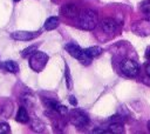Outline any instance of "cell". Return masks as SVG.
Returning <instances> with one entry per match:
<instances>
[{
	"label": "cell",
	"instance_id": "1",
	"mask_svg": "<svg viewBox=\"0 0 150 134\" xmlns=\"http://www.w3.org/2000/svg\"><path fill=\"white\" fill-rule=\"evenodd\" d=\"M79 27L84 31H93L98 25V14L94 9H83L79 13Z\"/></svg>",
	"mask_w": 150,
	"mask_h": 134
},
{
	"label": "cell",
	"instance_id": "2",
	"mask_svg": "<svg viewBox=\"0 0 150 134\" xmlns=\"http://www.w3.org/2000/svg\"><path fill=\"white\" fill-rule=\"evenodd\" d=\"M64 49L67 51V53H68L70 56H73V58H75V59L80 60V62H81L82 65H89V63H90L91 58H89V56L84 53V51H83L77 43H75V42H68V43H66Z\"/></svg>",
	"mask_w": 150,
	"mask_h": 134
},
{
	"label": "cell",
	"instance_id": "3",
	"mask_svg": "<svg viewBox=\"0 0 150 134\" xmlns=\"http://www.w3.org/2000/svg\"><path fill=\"white\" fill-rule=\"evenodd\" d=\"M48 59L49 58L46 53L40 52V51H35L29 58V67L34 72H41L46 67Z\"/></svg>",
	"mask_w": 150,
	"mask_h": 134
},
{
	"label": "cell",
	"instance_id": "4",
	"mask_svg": "<svg viewBox=\"0 0 150 134\" xmlns=\"http://www.w3.org/2000/svg\"><path fill=\"white\" fill-rule=\"evenodd\" d=\"M121 71L124 75L129 78H135L139 73V66L135 60L124 59L121 61Z\"/></svg>",
	"mask_w": 150,
	"mask_h": 134
},
{
	"label": "cell",
	"instance_id": "5",
	"mask_svg": "<svg viewBox=\"0 0 150 134\" xmlns=\"http://www.w3.org/2000/svg\"><path fill=\"white\" fill-rule=\"evenodd\" d=\"M69 119H70L71 125H74L75 127H79V128H83V127H87L89 125L88 115L86 113H83L82 110H79V109H73L69 113Z\"/></svg>",
	"mask_w": 150,
	"mask_h": 134
},
{
	"label": "cell",
	"instance_id": "6",
	"mask_svg": "<svg viewBox=\"0 0 150 134\" xmlns=\"http://www.w3.org/2000/svg\"><path fill=\"white\" fill-rule=\"evenodd\" d=\"M131 31L139 36L150 35V19H141L131 26Z\"/></svg>",
	"mask_w": 150,
	"mask_h": 134
},
{
	"label": "cell",
	"instance_id": "7",
	"mask_svg": "<svg viewBox=\"0 0 150 134\" xmlns=\"http://www.w3.org/2000/svg\"><path fill=\"white\" fill-rule=\"evenodd\" d=\"M100 26L102 28V31L107 34H114L116 33L117 28H118V24L115 19L112 18H104L101 22H100Z\"/></svg>",
	"mask_w": 150,
	"mask_h": 134
},
{
	"label": "cell",
	"instance_id": "8",
	"mask_svg": "<svg viewBox=\"0 0 150 134\" xmlns=\"http://www.w3.org/2000/svg\"><path fill=\"white\" fill-rule=\"evenodd\" d=\"M39 35V32H28V31H15L11 34V38L19 41H29Z\"/></svg>",
	"mask_w": 150,
	"mask_h": 134
},
{
	"label": "cell",
	"instance_id": "9",
	"mask_svg": "<svg viewBox=\"0 0 150 134\" xmlns=\"http://www.w3.org/2000/svg\"><path fill=\"white\" fill-rule=\"evenodd\" d=\"M79 7L75 5V4H66L61 7L60 9V14L63 15L64 18H76L79 15Z\"/></svg>",
	"mask_w": 150,
	"mask_h": 134
},
{
	"label": "cell",
	"instance_id": "10",
	"mask_svg": "<svg viewBox=\"0 0 150 134\" xmlns=\"http://www.w3.org/2000/svg\"><path fill=\"white\" fill-rule=\"evenodd\" d=\"M48 105H49L50 109L55 110V112H56V113H59L60 115H64V114H67V113H68V108H67L66 106H63V105L59 103L57 101H50V102H48Z\"/></svg>",
	"mask_w": 150,
	"mask_h": 134
},
{
	"label": "cell",
	"instance_id": "11",
	"mask_svg": "<svg viewBox=\"0 0 150 134\" xmlns=\"http://www.w3.org/2000/svg\"><path fill=\"white\" fill-rule=\"evenodd\" d=\"M16 121L18 122H21V123H26L29 121V115L27 113V109L25 107H19L18 109V113H16V116H15Z\"/></svg>",
	"mask_w": 150,
	"mask_h": 134
},
{
	"label": "cell",
	"instance_id": "12",
	"mask_svg": "<svg viewBox=\"0 0 150 134\" xmlns=\"http://www.w3.org/2000/svg\"><path fill=\"white\" fill-rule=\"evenodd\" d=\"M84 53L89 56V58H97V56H100L102 53H103V49L101 48V47H98V46H93V47H88V48H86L84 49Z\"/></svg>",
	"mask_w": 150,
	"mask_h": 134
},
{
	"label": "cell",
	"instance_id": "13",
	"mask_svg": "<svg viewBox=\"0 0 150 134\" xmlns=\"http://www.w3.org/2000/svg\"><path fill=\"white\" fill-rule=\"evenodd\" d=\"M59 18L57 16H50L48 18L46 21H45V29L46 31H52V29H55L57 26H59Z\"/></svg>",
	"mask_w": 150,
	"mask_h": 134
},
{
	"label": "cell",
	"instance_id": "14",
	"mask_svg": "<svg viewBox=\"0 0 150 134\" xmlns=\"http://www.w3.org/2000/svg\"><path fill=\"white\" fill-rule=\"evenodd\" d=\"M4 67L7 72L9 73H18L19 72V65L15 62V61H12V60H8V61H5L4 62Z\"/></svg>",
	"mask_w": 150,
	"mask_h": 134
},
{
	"label": "cell",
	"instance_id": "15",
	"mask_svg": "<svg viewBox=\"0 0 150 134\" xmlns=\"http://www.w3.org/2000/svg\"><path fill=\"white\" fill-rule=\"evenodd\" d=\"M109 133H116V134H121L124 133V126L121 122H112L111 125H109Z\"/></svg>",
	"mask_w": 150,
	"mask_h": 134
},
{
	"label": "cell",
	"instance_id": "16",
	"mask_svg": "<svg viewBox=\"0 0 150 134\" xmlns=\"http://www.w3.org/2000/svg\"><path fill=\"white\" fill-rule=\"evenodd\" d=\"M64 80H66V85H67L68 89H71L73 88V78H71V74H70V71H69V67L67 63L64 65Z\"/></svg>",
	"mask_w": 150,
	"mask_h": 134
},
{
	"label": "cell",
	"instance_id": "17",
	"mask_svg": "<svg viewBox=\"0 0 150 134\" xmlns=\"http://www.w3.org/2000/svg\"><path fill=\"white\" fill-rule=\"evenodd\" d=\"M32 128H33L35 132H42L43 128H45V125H43L40 120L34 119V120L32 121Z\"/></svg>",
	"mask_w": 150,
	"mask_h": 134
},
{
	"label": "cell",
	"instance_id": "18",
	"mask_svg": "<svg viewBox=\"0 0 150 134\" xmlns=\"http://www.w3.org/2000/svg\"><path fill=\"white\" fill-rule=\"evenodd\" d=\"M139 8H141V11H142L144 14H146V15H150V0L143 1V2L141 4Z\"/></svg>",
	"mask_w": 150,
	"mask_h": 134
},
{
	"label": "cell",
	"instance_id": "19",
	"mask_svg": "<svg viewBox=\"0 0 150 134\" xmlns=\"http://www.w3.org/2000/svg\"><path fill=\"white\" fill-rule=\"evenodd\" d=\"M35 51H36V46H29V47L25 48V49L21 52V56H22V58H27L28 55H32Z\"/></svg>",
	"mask_w": 150,
	"mask_h": 134
},
{
	"label": "cell",
	"instance_id": "20",
	"mask_svg": "<svg viewBox=\"0 0 150 134\" xmlns=\"http://www.w3.org/2000/svg\"><path fill=\"white\" fill-rule=\"evenodd\" d=\"M11 128L9 125L6 122H0V134H5V133H9Z\"/></svg>",
	"mask_w": 150,
	"mask_h": 134
},
{
	"label": "cell",
	"instance_id": "21",
	"mask_svg": "<svg viewBox=\"0 0 150 134\" xmlns=\"http://www.w3.org/2000/svg\"><path fill=\"white\" fill-rule=\"evenodd\" d=\"M69 102H70L73 106H76V105H77V100H76V98L73 96V95L69 96Z\"/></svg>",
	"mask_w": 150,
	"mask_h": 134
},
{
	"label": "cell",
	"instance_id": "22",
	"mask_svg": "<svg viewBox=\"0 0 150 134\" xmlns=\"http://www.w3.org/2000/svg\"><path fill=\"white\" fill-rule=\"evenodd\" d=\"M145 58L150 61V46H148L146 49H145Z\"/></svg>",
	"mask_w": 150,
	"mask_h": 134
},
{
	"label": "cell",
	"instance_id": "23",
	"mask_svg": "<svg viewBox=\"0 0 150 134\" xmlns=\"http://www.w3.org/2000/svg\"><path fill=\"white\" fill-rule=\"evenodd\" d=\"M144 67H145V72H146V74L150 76V62H146Z\"/></svg>",
	"mask_w": 150,
	"mask_h": 134
},
{
	"label": "cell",
	"instance_id": "24",
	"mask_svg": "<svg viewBox=\"0 0 150 134\" xmlns=\"http://www.w3.org/2000/svg\"><path fill=\"white\" fill-rule=\"evenodd\" d=\"M148 129H149V132H150V121L148 122Z\"/></svg>",
	"mask_w": 150,
	"mask_h": 134
},
{
	"label": "cell",
	"instance_id": "25",
	"mask_svg": "<svg viewBox=\"0 0 150 134\" xmlns=\"http://www.w3.org/2000/svg\"><path fill=\"white\" fill-rule=\"evenodd\" d=\"M14 1H20V0H14Z\"/></svg>",
	"mask_w": 150,
	"mask_h": 134
}]
</instances>
